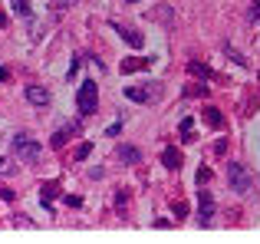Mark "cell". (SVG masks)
<instances>
[{"label": "cell", "mask_w": 260, "mask_h": 244, "mask_svg": "<svg viewBox=\"0 0 260 244\" xmlns=\"http://www.w3.org/2000/svg\"><path fill=\"white\" fill-rule=\"evenodd\" d=\"M13 155H17L20 162H26V165H37L40 155H43V145H40L37 139H30V135H13Z\"/></svg>", "instance_id": "obj_1"}, {"label": "cell", "mask_w": 260, "mask_h": 244, "mask_svg": "<svg viewBox=\"0 0 260 244\" xmlns=\"http://www.w3.org/2000/svg\"><path fill=\"white\" fill-rule=\"evenodd\" d=\"M95 79H86L83 86H79V93H76V109H79V116H92L95 109H99V96H95Z\"/></svg>", "instance_id": "obj_2"}, {"label": "cell", "mask_w": 260, "mask_h": 244, "mask_svg": "<svg viewBox=\"0 0 260 244\" xmlns=\"http://www.w3.org/2000/svg\"><path fill=\"white\" fill-rule=\"evenodd\" d=\"M125 96L132 103H155L161 96V83H142V86H128Z\"/></svg>", "instance_id": "obj_3"}, {"label": "cell", "mask_w": 260, "mask_h": 244, "mask_svg": "<svg viewBox=\"0 0 260 244\" xmlns=\"http://www.w3.org/2000/svg\"><path fill=\"white\" fill-rule=\"evenodd\" d=\"M228 185L234 188V192H250V172L241 162H231L228 165Z\"/></svg>", "instance_id": "obj_4"}, {"label": "cell", "mask_w": 260, "mask_h": 244, "mask_svg": "<svg viewBox=\"0 0 260 244\" xmlns=\"http://www.w3.org/2000/svg\"><path fill=\"white\" fill-rule=\"evenodd\" d=\"M211 218H214V198L208 192H201L198 195V221H201V228H208Z\"/></svg>", "instance_id": "obj_5"}, {"label": "cell", "mask_w": 260, "mask_h": 244, "mask_svg": "<svg viewBox=\"0 0 260 244\" xmlns=\"http://www.w3.org/2000/svg\"><path fill=\"white\" fill-rule=\"evenodd\" d=\"M73 135H79V122H66L63 129H59V132H53V139H50V145L53 148H63L66 142L73 139Z\"/></svg>", "instance_id": "obj_6"}, {"label": "cell", "mask_w": 260, "mask_h": 244, "mask_svg": "<svg viewBox=\"0 0 260 244\" xmlns=\"http://www.w3.org/2000/svg\"><path fill=\"white\" fill-rule=\"evenodd\" d=\"M26 103H30V106H50V93H46L43 86L30 83V86H26Z\"/></svg>", "instance_id": "obj_7"}, {"label": "cell", "mask_w": 260, "mask_h": 244, "mask_svg": "<svg viewBox=\"0 0 260 244\" xmlns=\"http://www.w3.org/2000/svg\"><path fill=\"white\" fill-rule=\"evenodd\" d=\"M112 26H115V33H119V37L125 40L132 50H142V33H139V30H132V26H122V23H112Z\"/></svg>", "instance_id": "obj_8"}, {"label": "cell", "mask_w": 260, "mask_h": 244, "mask_svg": "<svg viewBox=\"0 0 260 244\" xmlns=\"http://www.w3.org/2000/svg\"><path fill=\"white\" fill-rule=\"evenodd\" d=\"M148 66H152V59L148 56H125L122 59V73H139V70H148Z\"/></svg>", "instance_id": "obj_9"}, {"label": "cell", "mask_w": 260, "mask_h": 244, "mask_svg": "<svg viewBox=\"0 0 260 244\" xmlns=\"http://www.w3.org/2000/svg\"><path fill=\"white\" fill-rule=\"evenodd\" d=\"M161 165H165L168 172H178V168H181V152H178V148H165V152H161Z\"/></svg>", "instance_id": "obj_10"}, {"label": "cell", "mask_w": 260, "mask_h": 244, "mask_svg": "<svg viewBox=\"0 0 260 244\" xmlns=\"http://www.w3.org/2000/svg\"><path fill=\"white\" fill-rule=\"evenodd\" d=\"M119 159L125 162V165H139V162H142V152L135 145H119Z\"/></svg>", "instance_id": "obj_11"}, {"label": "cell", "mask_w": 260, "mask_h": 244, "mask_svg": "<svg viewBox=\"0 0 260 244\" xmlns=\"http://www.w3.org/2000/svg\"><path fill=\"white\" fill-rule=\"evenodd\" d=\"M204 122H208L211 129H224V116H221V109H214V106H204Z\"/></svg>", "instance_id": "obj_12"}, {"label": "cell", "mask_w": 260, "mask_h": 244, "mask_svg": "<svg viewBox=\"0 0 260 244\" xmlns=\"http://www.w3.org/2000/svg\"><path fill=\"white\" fill-rule=\"evenodd\" d=\"M198 96H208V86L204 83H188L184 86V99H198Z\"/></svg>", "instance_id": "obj_13"}, {"label": "cell", "mask_w": 260, "mask_h": 244, "mask_svg": "<svg viewBox=\"0 0 260 244\" xmlns=\"http://www.w3.org/2000/svg\"><path fill=\"white\" fill-rule=\"evenodd\" d=\"M40 195H43V205H50L53 198H59V181H46Z\"/></svg>", "instance_id": "obj_14"}, {"label": "cell", "mask_w": 260, "mask_h": 244, "mask_svg": "<svg viewBox=\"0 0 260 244\" xmlns=\"http://www.w3.org/2000/svg\"><path fill=\"white\" fill-rule=\"evenodd\" d=\"M155 20L161 26H172V7H155Z\"/></svg>", "instance_id": "obj_15"}, {"label": "cell", "mask_w": 260, "mask_h": 244, "mask_svg": "<svg viewBox=\"0 0 260 244\" xmlns=\"http://www.w3.org/2000/svg\"><path fill=\"white\" fill-rule=\"evenodd\" d=\"M13 10L20 13V17H26V20H33V7H30V0H13Z\"/></svg>", "instance_id": "obj_16"}, {"label": "cell", "mask_w": 260, "mask_h": 244, "mask_svg": "<svg viewBox=\"0 0 260 244\" xmlns=\"http://www.w3.org/2000/svg\"><path fill=\"white\" fill-rule=\"evenodd\" d=\"M181 139L194 142V119H181Z\"/></svg>", "instance_id": "obj_17"}, {"label": "cell", "mask_w": 260, "mask_h": 244, "mask_svg": "<svg viewBox=\"0 0 260 244\" xmlns=\"http://www.w3.org/2000/svg\"><path fill=\"white\" fill-rule=\"evenodd\" d=\"M188 70L194 73L198 79H211V70H208V66H204V63H188Z\"/></svg>", "instance_id": "obj_18"}, {"label": "cell", "mask_w": 260, "mask_h": 244, "mask_svg": "<svg viewBox=\"0 0 260 244\" xmlns=\"http://www.w3.org/2000/svg\"><path fill=\"white\" fill-rule=\"evenodd\" d=\"M172 215H175L178 221H181V218H188V205H184V201H172Z\"/></svg>", "instance_id": "obj_19"}, {"label": "cell", "mask_w": 260, "mask_h": 244, "mask_svg": "<svg viewBox=\"0 0 260 244\" xmlns=\"http://www.w3.org/2000/svg\"><path fill=\"white\" fill-rule=\"evenodd\" d=\"M208 181H211V168H208V165H201V168H198V185L204 188Z\"/></svg>", "instance_id": "obj_20"}, {"label": "cell", "mask_w": 260, "mask_h": 244, "mask_svg": "<svg viewBox=\"0 0 260 244\" xmlns=\"http://www.w3.org/2000/svg\"><path fill=\"white\" fill-rule=\"evenodd\" d=\"M76 0H50V7H53V13H59V10H66V7H73Z\"/></svg>", "instance_id": "obj_21"}, {"label": "cell", "mask_w": 260, "mask_h": 244, "mask_svg": "<svg viewBox=\"0 0 260 244\" xmlns=\"http://www.w3.org/2000/svg\"><path fill=\"white\" fill-rule=\"evenodd\" d=\"M66 205H70V208H83V198H79V195H66Z\"/></svg>", "instance_id": "obj_22"}, {"label": "cell", "mask_w": 260, "mask_h": 244, "mask_svg": "<svg viewBox=\"0 0 260 244\" xmlns=\"http://www.w3.org/2000/svg\"><path fill=\"white\" fill-rule=\"evenodd\" d=\"M89 152H92V145H89V142H83V145H76V159H86Z\"/></svg>", "instance_id": "obj_23"}, {"label": "cell", "mask_w": 260, "mask_h": 244, "mask_svg": "<svg viewBox=\"0 0 260 244\" xmlns=\"http://www.w3.org/2000/svg\"><path fill=\"white\" fill-rule=\"evenodd\" d=\"M13 172V162L10 159H0V175H10Z\"/></svg>", "instance_id": "obj_24"}, {"label": "cell", "mask_w": 260, "mask_h": 244, "mask_svg": "<svg viewBox=\"0 0 260 244\" xmlns=\"http://www.w3.org/2000/svg\"><path fill=\"white\" fill-rule=\"evenodd\" d=\"M0 198H4V201H13V192L7 185H0Z\"/></svg>", "instance_id": "obj_25"}, {"label": "cell", "mask_w": 260, "mask_h": 244, "mask_svg": "<svg viewBox=\"0 0 260 244\" xmlns=\"http://www.w3.org/2000/svg\"><path fill=\"white\" fill-rule=\"evenodd\" d=\"M7 79H10V70H7V66H0V83H7Z\"/></svg>", "instance_id": "obj_26"}, {"label": "cell", "mask_w": 260, "mask_h": 244, "mask_svg": "<svg viewBox=\"0 0 260 244\" xmlns=\"http://www.w3.org/2000/svg\"><path fill=\"white\" fill-rule=\"evenodd\" d=\"M0 26H7V13H4V7H0Z\"/></svg>", "instance_id": "obj_27"}, {"label": "cell", "mask_w": 260, "mask_h": 244, "mask_svg": "<svg viewBox=\"0 0 260 244\" xmlns=\"http://www.w3.org/2000/svg\"><path fill=\"white\" fill-rule=\"evenodd\" d=\"M254 13H257V17H260V0H254Z\"/></svg>", "instance_id": "obj_28"}, {"label": "cell", "mask_w": 260, "mask_h": 244, "mask_svg": "<svg viewBox=\"0 0 260 244\" xmlns=\"http://www.w3.org/2000/svg\"><path fill=\"white\" fill-rule=\"evenodd\" d=\"M128 4H139V0H128Z\"/></svg>", "instance_id": "obj_29"}]
</instances>
